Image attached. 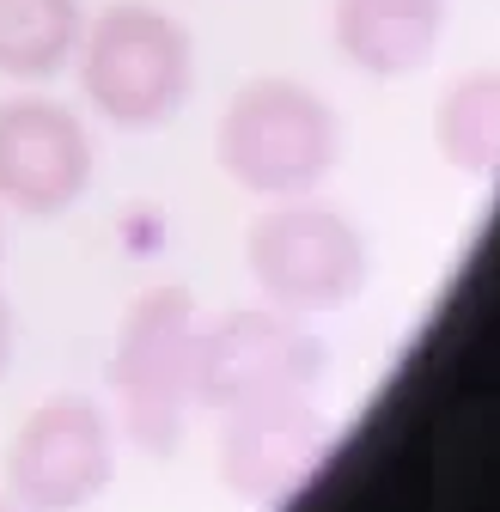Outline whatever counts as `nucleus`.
I'll list each match as a JSON object with an SVG mask.
<instances>
[{
    "instance_id": "nucleus-11",
    "label": "nucleus",
    "mask_w": 500,
    "mask_h": 512,
    "mask_svg": "<svg viewBox=\"0 0 500 512\" xmlns=\"http://www.w3.org/2000/svg\"><path fill=\"white\" fill-rule=\"evenodd\" d=\"M440 153L464 177H500V74H470L440 98Z\"/></svg>"
},
{
    "instance_id": "nucleus-1",
    "label": "nucleus",
    "mask_w": 500,
    "mask_h": 512,
    "mask_svg": "<svg viewBox=\"0 0 500 512\" xmlns=\"http://www.w3.org/2000/svg\"><path fill=\"white\" fill-rule=\"evenodd\" d=\"M220 165L257 196H305L336 165V110L299 80H250L220 116Z\"/></svg>"
},
{
    "instance_id": "nucleus-5",
    "label": "nucleus",
    "mask_w": 500,
    "mask_h": 512,
    "mask_svg": "<svg viewBox=\"0 0 500 512\" xmlns=\"http://www.w3.org/2000/svg\"><path fill=\"white\" fill-rule=\"evenodd\" d=\"M250 275L287 311H330L360 293L366 244L336 208H275L250 232Z\"/></svg>"
},
{
    "instance_id": "nucleus-7",
    "label": "nucleus",
    "mask_w": 500,
    "mask_h": 512,
    "mask_svg": "<svg viewBox=\"0 0 500 512\" xmlns=\"http://www.w3.org/2000/svg\"><path fill=\"white\" fill-rule=\"evenodd\" d=\"M104 482H110V427L92 403L55 397L19 427L7 488L25 512H74Z\"/></svg>"
},
{
    "instance_id": "nucleus-10",
    "label": "nucleus",
    "mask_w": 500,
    "mask_h": 512,
    "mask_svg": "<svg viewBox=\"0 0 500 512\" xmlns=\"http://www.w3.org/2000/svg\"><path fill=\"white\" fill-rule=\"evenodd\" d=\"M80 43V0H0V74L43 80Z\"/></svg>"
},
{
    "instance_id": "nucleus-2",
    "label": "nucleus",
    "mask_w": 500,
    "mask_h": 512,
    "mask_svg": "<svg viewBox=\"0 0 500 512\" xmlns=\"http://www.w3.org/2000/svg\"><path fill=\"white\" fill-rule=\"evenodd\" d=\"M80 80H86V98L110 122L153 128L190 92V31L165 19L159 7H141V0L110 7L86 31Z\"/></svg>"
},
{
    "instance_id": "nucleus-4",
    "label": "nucleus",
    "mask_w": 500,
    "mask_h": 512,
    "mask_svg": "<svg viewBox=\"0 0 500 512\" xmlns=\"http://www.w3.org/2000/svg\"><path fill=\"white\" fill-rule=\"evenodd\" d=\"M324 378V348L287 311H232L196 336V397L208 409H250L305 397Z\"/></svg>"
},
{
    "instance_id": "nucleus-6",
    "label": "nucleus",
    "mask_w": 500,
    "mask_h": 512,
    "mask_svg": "<svg viewBox=\"0 0 500 512\" xmlns=\"http://www.w3.org/2000/svg\"><path fill=\"white\" fill-rule=\"evenodd\" d=\"M330 458V421L305 397H275L226 415L220 476L250 506H287Z\"/></svg>"
},
{
    "instance_id": "nucleus-3",
    "label": "nucleus",
    "mask_w": 500,
    "mask_h": 512,
    "mask_svg": "<svg viewBox=\"0 0 500 512\" xmlns=\"http://www.w3.org/2000/svg\"><path fill=\"white\" fill-rule=\"evenodd\" d=\"M190 391H196V299L183 287H153L135 299L116 342V397L141 452L177 445Z\"/></svg>"
},
{
    "instance_id": "nucleus-13",
    "label": "nucleus",
    "mask_w": 500,
    "mask_h": 512,
    "mask_svg": "<svg viewBox=\"0 0 500 512\" xmlns=\"http://www.w3.org/2000/svg\"><path fill=\"white\" fill-rule=\"evenodd\" d=\"M0 512H7V506H0Z\"/></svg>"
},
{
    "instance_id": "nucleus-12",
    "label": "nucleus",
    "mask_w": 500,
    "mask_h": 512,
    "mask_svg": "<svg viewBox=\"0 0 500 512\" xmlns=\"http://www.w3.org/2000/svg\"><path fill=\"white\" fill-rule=\"evenodd\" d=\"M7 348H13V324H7V299H0V366H7Z\"/></svg>"
},
{
    "instance_id": "nucleus-9",
    "label": "nucleus",
    "mask_w": 500,
    "mask_h": 512,
    "mask_svg": "<svg viewBox=\"0 0 500 512\" xmlns=\"http://www.w3.org/2000/svg\"><path fill=\"white\" fill-rule=\"evenodd\" d=\"M440 25L446 0H336V43L379 80L415 74L440 43Z\"/></svg>"
},
{
    "instance_id": "nucleus-8",
    "label": "nucleus",
    "mask_w": 500,
    "mask_h": 512,
    "mask_svg": "<svg viewBox=\"0 0 500 512\" xmlns=\"http://www.w3.org/2000/svg\"><path fill=\"white\" fill-rule=\"evenodd\" d=\"M92 183V141L49 98H7L0 104V196L25 214H61Z\"/></svg>"
}]
</instances>
